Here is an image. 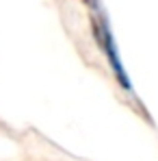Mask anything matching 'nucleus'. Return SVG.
<instances>
[{"label":"nucleus","mask_w":158,"mask_h":161,"mask_svg":"<svg viewBox=\"0 0 158 161\" xmlns=\"http://www.w3.org/2000/svg\"><path fill=\"white\" fill-rule=\"evenodd\" d=\"M91 33H93V39H95V44H98L100 53L106 57V61H108V65H110V72H113L115 80L119 83V87H121L124 92L132 94V80H130V76H128V72H126V65H124V61H121V54L117 50L113 31L108 26L106 18L100 15V11H98V15L91 18Z\"/></svg>","instance_id":"obj_1"},{"label":"nucleus","mask_w":158,"mask_h":161,"mask_svg":"<svg viewBox=\"0 0 158 161\" xmlns=\"http://www.w3.org/2000/svg\"><path fill=\"white\" fill-rule=\"evenodd\" d=\"M82 2H84V7H89L93 11H100V0H82Z\"/></svg>","instance_id":"obj_2"}]
</instances>
